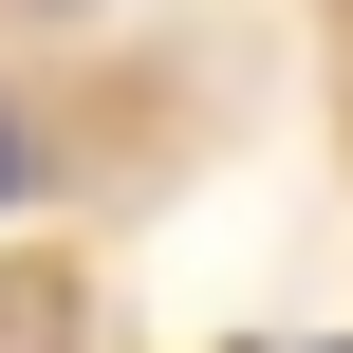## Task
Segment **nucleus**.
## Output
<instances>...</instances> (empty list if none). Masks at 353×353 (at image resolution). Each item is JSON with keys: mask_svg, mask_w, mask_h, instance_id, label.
Instances as JSON below:
<instances>
[{"mask_svg": "<svg viewBox=\"0 0 353 353\" xmlns=\"http://www.w3.org/2000/svg\"><path fill=\"white\" fill-rule=\"evenodd\" d=\"M0 186H19V130H0Z\"/></svg>", "mask_w": 353, "mask_h": 353, "instance_id": "nucleus-1", "label": "nucleus"}]
</instances>
